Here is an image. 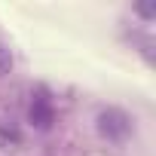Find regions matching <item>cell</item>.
Here are the masks:
<instances>
[{"label":"cell","instance_id":"obj_1","mask_svg":"<svg viewBox=\"0 0 156 156\" xmlns=\"http://www.w3.org/2000/svg\"><path fill=\"white\" fill-rule=\"evenodd\" d=\"M98 126H101V132H104L107 138H113V141H122V138L129 135V116H126L122 110H113V107L98 116Z\"/></svg>","mask_w":156,"mask_h":156},{"label":"cell","instance_id":"obj_2","mask_svg":"<svg viewBox=\"0 0 156 156\" xmlns=\"http://www.w3.org/2000/svg\"><path fill=\"white\" fill-rule=\"evenodd\" d=\"M31 119H34L40 129H46V126L52 122V110H49V101H46V98H37V101L31 104Z\"/></svg>","mask_w":156,"mask_h":156},{"label":"cell","instance_id":"obj_3","mask_svg":"<svg viewBox=\"0 0 156 156\" xmlns=\"http://www.w3.org/2000/svg\"><path fill=\"white\" fill-rule=\"evenodd\" d=\"M12 70V55H9V49L0 43V76H6Z\"/></svg>","mask_w":156,"mask_h":156}]
</instances>
